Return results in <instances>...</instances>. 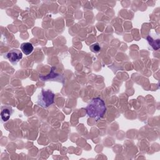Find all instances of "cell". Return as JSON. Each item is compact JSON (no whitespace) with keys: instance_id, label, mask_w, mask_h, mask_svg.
Wrapping results in <instances>:
<instances>
[{"instance_id":"1","label":"cell","mask_w":160,"mask_h":160,"mask_svg":"<svg viewBox=\"0 0 160 160\" xmlns=\"http://www.w3.org/2000/svg\"><path fill=\"white\" fill-rule=\"evenodd\" d=\"M86 111L89 117L96 121L103 117L106 111L104 101L100 98H93L86 108Z\"/></svg>"},{"instance_id":"2","label":"cell","mask_w":160,"mask_h":160,"mask_svg":"<svg viewBox=\"0 0 160 160\" xmlns=\"http://www.w3.org/2000/svg\"><path fill=\"white\" fill-rule=\"evenodd\" d=\"M54 96L55 95L52 91L49 89H42L38 95L37 103L39 106L46 108L54 102Z\"/></svg>"},{"instance_id":"3","label":"cell","mask_w":160,"mask_h":160,"mask_svg":"<svg viewBox=\"0 0 160 160\" xmlns=\"http://www.w3.org/2000/svg\"><path fill=\"white\" fill-rule=\"evenodd\" d=\"M6 58L12 64H16L22 58L21 51L18 49H11L6 54Z\"/></svg>"},{"instance_id":"4","label":"cell","mask_w":160,"mask_h":160,"mask_svg":"<svg viewBox=\"0 0 160 160\" xmlns=\"http://www.w3.org/2000/svg\"><path fill=\"white\" fill-rule=\"evenodd\" d=\"M12 113V109L11 107L4 106L2 107L1 111V117L3 122H6L10 118Z\"/></svg>"},{"instance_id":"5","label":"cell","mask_w":160,"mask_h":160,"mask_svg":"<svg viewBox=\"0 0 160 160\" xmlns=\"http://www.w3.org/2000/svg\"><path fill=\"white\" fill-rule=\"evenodd\" d=\"M21 49L25 55H29L33 51L34 47L30 42H23L21 45Z\"/></svg>"},{"instance_id":"6","label":"cell","mask_w":160,"mask_h":160,"mask_svg":"<svg viewBox=\"0 0 160 160\" xmlns=\"http://www.w3.org/2000/svg\"><path fill=\"white\" fill-rule=\"evenodd\" d=\"M147 40L148 43L149 44V45H151V46L154 49V50H158L159 48V39L157 38L155 39H154V38L152 37H151L150 35H149L147 37Z\"/></svg>"},{"instance_id":"7","label":"cell","mask_w":160,"mask_h":160,"mask_svg":"<svg viewBox=\"0 0 160 160\" xmlns=\"http://www.w3.org/2000/svg\"><path fill=\"white\" fill-rule=\"evenodd\" d=\"M90 49L91 50L92 52H95V53H98L101 51V47L99 46V44L98 42L94 43L92 44H91L89 47Z\"/></svg>"}]
</instances>
